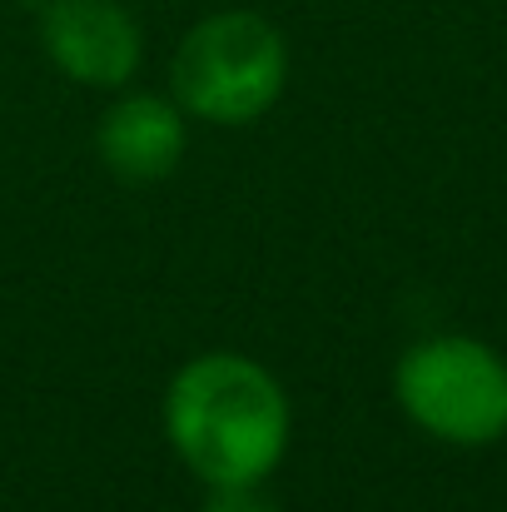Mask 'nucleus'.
I'll list each match as a JSON object with an SVG mask.
<instances>
[{
	"label": "nucleus",
	"mask_w": 507,
	"mask_h": 512,
	"mask_svg": "<svg viewBox=\"0 0 507 512\" xmlns=\"http://www.w3.org/2000/svg\"><path fill=\"white\" fill-rule=\"evenodd\" d=\"M165 438L204 488L269 483L294 438L284 383L249 353H199L165 388Z\"/></svg>",
	"instance_id": "1"
},
{
	"label": "nucleus",
	"mask_w": 507,
	"mask_h": 512,
	"mask_svg": "<svg viewBox=\"0 0 507 512\" xmlns=\"http://www.w3.org/2000/svg\"><path fill=\"white\" fill-rule=\"evenodd\" d=\"M289 85V40L264 10H214L169 60V100L204 125H254Z\"/></svg>",
	"instance_id": "2"
},
{
	"label": "nucleus",
	"mask_w": 507,
	"mask_h": 512,
	"mask_svg": "<svg viewBox=\"0 0 507 512\" xmlns=\"http://www.w3.org/2000/svg\"><path fill=\"white\" fill-rule=\"evenodd\" d=\"M398 408L438 443L483 448L507 433V358L468 334L413 343L393 368Z\"/></svg>",
	"instance_id": "3"
},
{
	"label": "nucleus",
	"mask_w": 507,
	"mask_h": 512,
	"mask_svg": "<svg viewBox=\"0 0 507 512\" xmlns=\"http://www.w3.org/2000/svg\"><path fill=\"white\" fill-rule=\"evenodd\" d=\"M35 35L45 60L90 90H125L145 60V30L125 0H40Z\"/></svg>",
	"instance_id": "4"
},
{
	"label": "nucleus",
	"mask_w": 507,
	"mask_h": 512,
	"mask_svg": "<svg viewBox=\"0 0 507 512\" xmlns=\"http://www.w3.org/2000/svg\"><path fill=\"white\" fill-rule=\"evenodd\" d=\"M189 115L155 90H130L105 105L95 125V155L120 184H165L184 165Z\"/></svg>",
	"instance_id": "5"
},
{
	"label": "nucleus",
	"mask_w": 507,
	"mask_h": 512,
	"mask_svg": "<svg viewBox=\"0 0 507 512\" xmlns=\"http://www.w3.org/2000/svg\"><path fill=\"white\" fill-rule=\"evenodd\" d=\"M199 512H284V508L264 493V483H239V488H209Z\"/></svg>",
	"instance_id": "6"
}]
</instances>
